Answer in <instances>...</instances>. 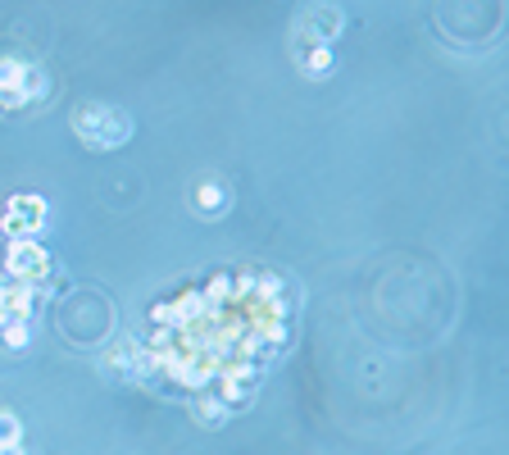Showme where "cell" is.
Wrapping results in <instances>:
<instances>
[{
	"label": "cell",
	"mask_w": 509,
	"mask_h": 455,
	"mask_svg": "<svg viewBox=\"0 0 509 455\" xmlns=\"http://www.w3.org/2000/svg\"><path fill=\"white\" fill-rule=\"evenodd\" d=\"M73 128H78V137L86 146H96V151L123 146L132 137V119L123 114V109H114V105H82L78 119H73Z\"/></svg>",
	"instance_id": "6da1fadb"
},
{
	"label": "cell",
	"mask_w": 509,
	"mask_h": 455,
	"mask_svg": "<svg viewBox=\"0 0 509 455\" xmlns=\"http://www.w3.org/2000/svg\"><path fill=\"white\" fill-rule=\"evenodd\" d=\"M32 96H46V73L5 55L0 59V105H28Z\"/></svg>",
	"instance_id": "7a4b0ae2"
},
{
	"label": "cell",
	"mask_w": 509,
	"mask_h": 455,
	"mask_svg": "<svg viewBox=\"0 0 509 455\" xmlns=\"http://www.w3.org/2000/svg\"><path fill=\"white\" fill-rule=\"evenodd\" d=\"M46 269H51V255L36 251L32 241H14V246H9V274H14V278H46Z\"/></svg>",
	"instance_id": "3957f363"
},
{
	"label": "cell",
	"mask_w": 509,
	"mask_h": 455,
	"mask_svg": "<svg viewBox=\"0 0 509 455\" xmlns=\"http://www.w3.org/2000/svg\"><path fill=\"white\" fill-rule=\"evenodd\" d=\"M309 32H314V41H323V46H332V36L341 32V14L332 5H318L314 14H309V23H305Z\"/></svg>",
	"instance_id": "277c9868"
},
{
	"label": "cell",
	"mask_w": 509,
	"mask_h": 455,
	"mask_svg": "<svg viewBox=\"0 0 509 455\" xmlns=\"http://www.w3.org/2000/svg\"><path fill=\"white\" fill-rule=\"evenodd\" d=\"M301 69L305 73H328L332 69V46H323V41H309V46H301Z\"/></svg>",
	"instance_id": "5b68a950"
},
{
	"label": "cell",
	"mask_w": 509,
	"mask_h": 455,
	"mask_svg": "<svg viewBox=\"0 0 509 455\" xmlns=\"http://www.w3.org/2000/svg\"><path fill=\"white\" fill-rule=\"evenodd\" d=\"M28 341H32V319H9V324H5V346L23 351Z\"/></svg>",
	"instance_id": "8992f818"
},
{
	"label": "cell",
	"mask_w": 509,
	"mask_h": 455,
	"mask_svg": "<svg viewBox=\"0 0 509 455\" xmlns=\"http://www.w3.org/2000/svg\"><path fill=\"white\" fill-rule=\"evenodd\" d=\"M196 205H201L205 214L209 210H223V205H228V191H223L218 182H201V187H196Z\"/></svg>",
	"instance_id": "52a82bcc"
},
{
	"label": "cell",
	"mask_w": 509,
	"mask_h": 455,
	"mask_svg": "<svg viewBox=\"0 0 509 455\" xmlns=\"http://www.w3.org/2000/svg\"><path fill=\"white\" fill-rule=\"evenodd\" d=\"M0 455H28V451H23V441H0Z\"/></svg>",
	"instance_id": "ba28073f"
}]
</instances>
